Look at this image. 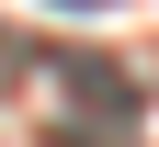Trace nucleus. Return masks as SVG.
I'll list each match as a JSON object with an SVG mask.
<instances>
[{"label": "nucleus", "mask_w": 159, "mask_h": 147, "mask_svg": "<svg viewBox=\"0 0 159 147\" xmlns=\"http://www.w3.org/2000/svg\"><path fill=\"white\" fill-rule=\"evenodd\" d=\"M57 79H68V102H80V113L102 102V124H114V136L136 124V79L114 68V57H57Z\"/></svg>", "instance_id": "1"}]
</instances>
